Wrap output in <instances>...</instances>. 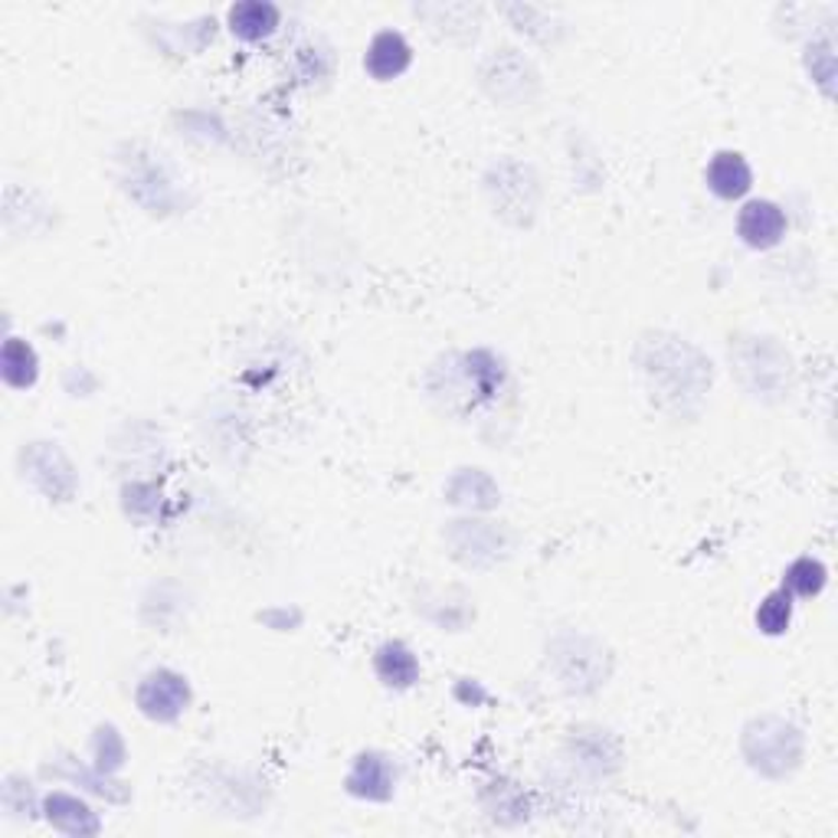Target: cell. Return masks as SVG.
Listing matches in <instances>:
<instances>
[{"label":"cell","mask_w":838,"mask_h":838,"mask_svg":"<svg viewBox=\"0 0 838 838\" xmlns=\"http://www.w3.org/2000/svg\"><path fill=\"white\" fill-rule=\"evenodd\" d=\"M744 750L750 757V763L770 777H783L786 770H793L803 757V737L796 727L783 724V721H757L747 727L744 737Z\"/></svg>","instance_id":"obj_1"},{"label":"cell","mask_w":838,"mask_h":838,"mask_svg":"<svg viewBox=\"0 0 838 838\" xmlns=\"http://www.w3.org/2000/svg\"><path fill=\"white\" fill-rule=\"evenodd\" d=\"M138 704L148 717H158V721H171L184 711L188 704V684L184 678L171 675V671H158L151 675L141 691H138Z\"/></svg>","instance_id":"obj_2"},{"label":"cell","mask_w":838,"mask_h":838,"mask_svg":"<svg viewBox=\"0 0 838 838\" xmlns=\"http://www.w3.org/2000/svg\"><path fill=\"white\" fill-rule=\"evenodd\" d=\"M737 229H740L747 246L770 249V246H777L783 239L786 216H783V210L777 207V204H770V201H750L747 207L740 210Z\"/></svg>","instance_id":"obj_3"},{"label":"cell","mask_w":838,"mask_h":838,"mask_svg":"<svg viewBox=\"0 0 838 838\" xmlns=\"http://www.w3.org/2000/svg\"><path fill=\"white\" fill-rule=\"evenodd\" d=\"M750 168L747 161L737 155V151H721L711 165H707V188L724 197V201H734V197H744L750 191Z\"/></svg>","instance_id":"obj_4"},{"label":"cell","mask_w":838,"mask_h":838,"mask_svg":"<svg viewBox=\"0 0 838 838\" xmlns=\"http://www.w3.org/2000/svg\"><path fill=\"white\" fill-rule=\"evenodd\" d=\"M410 66V46L400 33H381L367 49V69L377 79H394Z\"/></svg>","instance_id":"obj_5"},{"label":"cell","mask_w":838,"mask_h":838,"mask_svg":"<svg viewBox=\"0 0 838 838\" xmlns=\"http://www.w3.org/2000/svg\"><path fill=\"white\" fill-rule=\"evenodd\" d=\"M229 26L242 39H262L279 26V10L262 0H246L229 10Z\"/></svg>","instance_id":"obj_6"},{"label":"cell","mask_w":838,"mask_h":838,"mask_svg":"<svg viewBox=\"0 0 838 838\" xmlns=\"http://www.w3.org/2000/svg\"><path fill=\"white\" fill-rule=\"evenodd\" d=\"M377 675H381L387 684H394V688L414 684L419 675V665L417 658H414V652H410L407 645H400V642L384 645V648L377 652Z\"/></svg>","instance_id":"obj_7"},{"label":"cell","mask_w":838,"mask_h":838,"mask_svg":"<svg viewBox=\"0 0 838 838\" xmlns=\"http://www.w3.org/2000/svg\"><path fill=\"white\" fill-rule=\"evenodd\" d=\"M394 786V773L381 757H361L358 770L351 773V790L358 796H371V800H387Z\"/></svg>","instance_id":"obj_8"},{"label":"cell","mask_w":838,"mask_h":838,"mask_svg":"<svg viewBox=\"0 0 838 838\" xmlns=\"http://www.w3.org/2000/svg\"><path fill=\"white\" fill-rule=\"evenodd\" d=\"M46 809H49V823L53 826H59L63 833H95L99 829V823L92 819V813H89V806H82L79 800H72V796H53L49 803H46Z\"/></svg>","instance_id":"obj_9"},{"label":"cell","mask_w":838,"mask_h":838,"mask_svg":"<svg viewBox=\"0 0 838 838\" xmlns=\"http://www.w3.org/2000/svg\"><path fill=\"white\" fill-rule=\"evenodd\" d=\"M3 377L10 387H30L36 381V358L23 341H7L3 348Z\"/></svg>","instance_id":"obj_10"},{"label":"cell","mask_w":838,"mask_h":838,"mask_svg":"<svg viewBox=\"0 0 838 838\" xmlns=\"http://www.w3.org/2000/svg\"><path fill=\"white\" fill-rule=\"evenodd\" d=\"M790 620H793V603H790V593L780 590V593H770L763 600V607L757 610V626L763 628L767 635H780L790 628Z\"/></svg>","instance_id":"obj_11"},{"label":"cell","mask_w":838,"mask_h":838,"mask_svg":"<svg viewBox=\"0 0 838 838\" xmlns=\"http://www.w3.org/2000/svg\"><path fill=\"white\" fill-rule=\"evenodd\" d=\"M826 587V567L819 560H796L786 574V590L800 597H816Z\"/></svg>","instance_id":"obj_12"}]
</instances>
